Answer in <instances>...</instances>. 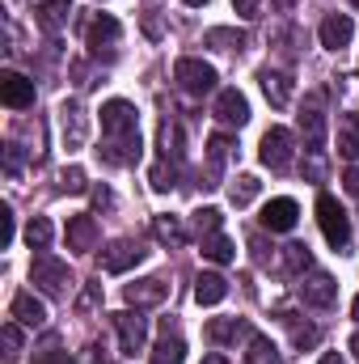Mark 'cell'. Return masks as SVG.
<instances>
[{
	"label": "cell",
	"mask_w": 359,
	"mask_h": 364,
	"mask_svg": "<svg viewBox=\"0 0 359 364\" xmlns=\"http://www.w3.org/2000/svg\"><path fill=\"white\" fill-rule=\"evenodd\" d=\"M101 132H106V144L97 149V157L106 166H136L140 161V114L131 102L110 97L101 106Z\"/></svg>",
	"instance_id": "obj_1"
},
{
	"label": "cell",
	"mask_w": 359,
	"mask_h": 364,
	"mask_svg": "<svg viewBox=\"0 0 359 364\" xmlns=\"http://www.w3.org/2000/svg\"><path fill=\"white\" fill-rule=\"evenodd\" d=\"M317 225H321V233H326V242H330L334 250H347V242H351V220H347V212L338 208L334 195H317Z\"/></svg>",
	"instance_id": "obj_2"
},
{
	"label": "cell",
	"mask_w": 359,
	"mask_h": 364,
	"mask_svg": "<svg viewBox=\"0 0 359 364\" xmlns=\"http://www.w3.org/2000/svg\"><path fill=\"white\" fill-rule=\"evenodd\" d=\"M30 279H34L47 296H64L68 284H72V272H68V263H60L55 255H34V263H30Z\"/></svg>",
	"instance_id": "obj_3"
},
{
	"label": "cell",
	"mask_w": 359,
	"mask_h": 364,
	"mask_svg": "<svg viewBox=\"0 0 359 364\" xmlns=\"http://www.w3.org/2000/svg\"><path fill=\"white\" fill-rule=\"evenodd\" d=\"M174 81H178L186 93L203 97V93L216 90V81H220V77H216V68H211V64H203V60H190V55H186V60L174 64Z\"/></svg>",
	"instance_id": "obj_4"
},
{
	"label": "cell",
	"mask_w": 359,
	"mask_h": 364,
	"mask_svg": "<svg viewBox=\"0 0 359 364\" xmlns=\"http://www.w3.org/2000/svg\"><path fill=\"white\" fill-rule=\"evenodd\" d=\"M110 322H114V331H118V348H123V356H136V352H144L148 322L140 318V309H136V314H131V309H123V314H110Z\"/></svg>",
	"instance_id": "obj_5"
},
{
	"label": "cell",
	"mask_w": 359,
	"mask_h": 364,
	"mask_svg": "<svg viewBox=\"0 0 359 364\" xmlns=\"http://www.w3.org/2000/svg\"><path fill=\"white\" fill-rule=\"evenodd\" d=\"M144 246L140 242H131V237H123V242H110L106 250H101V272L106 275H123V272H131L136 263H144Z\"/></svg>",
	"instance_id": "obj_6"
},
{
	"label": "cell",
	"mask_w": 359,
	"mask_h": 364,
	"mask_svg": "<svg viewBox=\"0 0 359 364\" xmlns=\"http://www.w3.org/2000/svg\"><path fill=\"white\" fill-rule=\"evenodd\" d=\"M258 161L270 166V170H287V166H292V132H287V127H270L267 136H263Z\"/></svg>",
	"instance_id": "obj_7"
},
{
	"label": "cell",
	"mask_w": 359,
	"mask_h": 364,
	"mask_svg": "<svg viewBox=\"0 0 359 364\" xmlns=\"http://www.w3.org/2000/svg\"><path fill=\"white\" fill-rule=\"evenodd\" d=\"M300 132H304V144L317 153L326 144V110H321V93H309L304 110H300Z\"/></svg>",
	"instance_id": "obj_8"
},
{
	"label": "cell",
	"mask_w": 359,
	"mask_h": 364,
	"mask_svg": "<svg viewBox=\"0 0 359 364\" xmlns=\"http://www.w3.org/2000/svg\"><path fill=\"white\" fill-rule=\"evenodd\" d=\"M317 34H321V47H326V51H343V47H351V38H355V21H351L347 13H330Z\"/></svg>",
	"instance_id": "obj_9"
},
{
	"label": "cell",
	"mask_w": 359,
	"mask_h": 364,
	"mask_svg": "<svg viewBox=\"0 0 359 364\" xmlns=\"http://www.w3.org/2000/svg\"><path fill=\"white\" fill-rule=\"evenodd\" d=\"M0 102H4L9 110L34 106V81L21 77V73H4V77H0Z\"/></svg>",
	"instance_id": "obj_10"
},
{
	"label": "cell",
	"mask_w": 359,
	"mask_h": 364,
	"mask_svg": "<svg viewBox=\"0 0 359 364\" xmlns=\"http://www.w3.org/2000/svg\"><path fill=\"white\" fill-rule=\"evenodd\" d=\"M216 119L228 123V127H245V123H250V102H245V93L241 90H220V97H216Z\"/></svg>",
	"instance_id": "obj_11"
},
{
	"label": "cell",
	"mask_w": 359,
	"mask_h": 364,
	"mask_svg": "<svg viewBox=\"0 0 359 364\" xmlns=\"http://www.w3.org/2000/svg\"><path fill=\"white\" fill-rule=\"evenodd\" d=\"M296 216H300V208H296V199H270L267 208H263V229H270V233H287V229H296Z\"/></svg>",
	"instance_id": "obj_12"
},
{
	"label": "cell",
	"mask_w": 359,
	"mask_h": 364,
	"mask_svg": "<svg viewBox=\"0 0 359 364\" xmlns=\"http://www.w3.org/2000/svg\"><path fill=\"white\" fill-rule=\"evenodd\" d=\"M300 296H304V305H313V309H330L334 296H338V284H334L326 272H313L304 284H300Z\"/></svg>",
	"instance_id": "obj_13"
},
{
	"label": "cell",
	"mask_w": 359,
	"mask_h": 364,
	"mask_svg": "<svg viewBox=\"0 0 359 364\" xmlns=\"http://www.w3.org/2000/svg\"><path fill=\"white\" fill-rule=\"evenodd\" d=\"M60 127H64V144H68V149H81V144H85L89 123H85L81 102H64V106H60Z\"/></svg>",
	"instance_id": "obj_14"
},
{
	"label": "cell",
	"mask_w": 359,
	"mask_h": 364,
	"mask_svg": "<svg viewBox=\"0 0 359 364\" xmlns=\"http://www.w3.org/2000/svg\"><path fill=\"white\" fill-rule=\"evenodd\" d=\"M165 292H170V288H165V279H157V275H153V279H136V284L123 288L127 305H136V309H140V305H161Z\"/></svg>",
	"instance_id": "obj_15"
},
{
	"label": "cell",
	"mask_w": 359,
	"mask_h": 364,
	"mask_svg": "<svg viewBox=\"0 0 359 364\" xmlns=\"http://www.w3.org/2000/svg\"><path fill=\"white\" fill-rule=\"evenodd\" d=\"M118 21L114 17H93L89 21V30H85V43H89V51L93 55H101V47H106V55H110V47L118 43Z\"/></svg>",
	"instance_id": "obj_16"
},
{
	"label": "cell",
	"mask_w": 359,
	"mask_h": 364,
	"mask_svg": "<svg viewBox=\"0 0 359 364\" xmlns=\"http://www.w3.org/2000/svg\"><path fill=\"white\" fill-rule=\"evenodd\" d=\"M68 17H72V0H43V4L34 9V21H38L47 34L64 30V26H68Z\"/></svg>",
	"instance_id": "obj_17"
},
{
	"label": "cell",
	"mask_w": 359,
	"mask_h": 364,
	"mask_svg": "<svg viewBox=\"0 0 359 364\" xmlns=\"http://www.w3.org/2000/svg\"><path fill=\"white\" fill-rule=\"evenodd\" d=\"M93 246H97V220L93 216H72L68 220V250L89 255Z\"/></svg>",
	"instance_id": "obj_18"
},
{
	"label": "cell",
	"mask_w": 359,
	"mask_h": 364,
	"mask_svg": "<svg viewBox=\"0 0 359 364\" xmlns=\"http://www.w3.org/2000/svg\"><path fill=\"white\" fill-rule=\"evenodd\" d=\"M13 318H17L21 326H30V331H34V326H43V322H47V305H43V301H34V292H17V296H13Z\"/></svg>",
	"instance_id": "obj_19"
},
{
	"label": "cell",
	"mask_w": 359,
	"mask_h": 364,
	"mask_svg": "<svg viewBox=\"0 0 359 364\" xmlns=\"http://www.w3.org/2000/svg\"><path fill=\"white\" fill-rule=\"evenodd\" d=\"M224 296H228V279H224V275L203 272L194 279V301H199V305H220Z\"/></svg>",
	"instance_id": "obj_20"
},
{
	"label": "cell",
	"mask_w": 359,
	"mask_h": 364,
	"mask_svg": "<svg viewBox=\"0 0 359 364\" xmlns=\"http://www.w3.org/2000/svg\"><path fill=\"white\" fill-rule=\"evenodd\" d=\"M258 81H263V93H267L270 106H279V110H283V106L292 102V81H287L283 73H270V68H263V73H258Z\"/></svg>",
	"instance_id": "obj_21"
},
{
	"label": "cell",
	"mask_w": 359,
	"mask_h": 364,
	"mask_svg": "<svg viewBox=\"0 0 359 364\" xmlns=\"http://www.w3.org/2000/svg\"><path fill=\"white\" fill-rule=\"evenodd\" d=\"M182 360H186V343L178 335H170V326H165L157 348H153V364H182Z\"/></svg>",
	"instance_id": "obj_22"
},
{
	"label": "cell",
	"mask_w": 359,
	"mask_h": 364,
	"mask_svg": "<svg viewBox=\"0 0 359 364\" xmlns=\"http://www.w3.org/2000/svg\"><path fill=\"white\" fill-rule=\"evenodd\" d=\"M338 153L347 161H359V114H347L338 123Z\"/></svg>",
	"instance_id": "obj_23"
},
{
	"label": "cell",
	"mask_w": 359,
	"mask_h": 364,
	"mask_svg": "<svg viewBox=\"0 0 359 364\" xmlns=\"http://www.w3.org/2000/svg\"><path fill=\"white\" fill-rule=\"evenodd\" d=\"M203 259H211V263H233V259H237V246H233L224 233H207V237H203Z\"/></svg>",
	"instance_id": "obj_24"
},
{
	"label": "cell",
	"mask_w": 359,
	"mask_h": 364,
	"mask_svg": "<svg viewBox=\"0 0 359 364\" xmlns=\"http://www.w3.org/2000/svg\"><path fill=\"white\" fill-rule=\"evenodd\" d=\"M153 237H157L161 246H182V242H186V229H182L178 216H157V220H153Z\"/></svg>",
	"instance_id": "obj_25"
},
{
	"label": "cell",
	"mask_w": 359,
	"mask_h": 364,
	"mask_svg": "<svg viewBox=\"0 0 359 364\" xmlns=\"http://www.w3.org/2000/svg\"><path fill=\"white\" fill-rule=\"evenodd\" d=\"M203 43L216 47V51H241V47H245V34H241V30H224V26H216V30L203 34Z\"/></svg>",
	"instance_id": "obj_26"
},
{
	"label": "cell",
	"mask_w": 359,
	"mask_h": 364,
	"mask_svg": "<svg viewBox=\"0 0 359 364\" xmlns=\"http://www.w3.org/2000/svg\"><path fill=\"white\" fill-rule=\"evenodd\" d=\"M250 326H245V318H216L211 326H207V339L211 343H228V339H237V335H245Z\"/></svg>",
	"instance_id": "obj_27"
},
{
	"label": "cell",
	"mask_w": 359,
	"mask_h": 364,
	"mask_svg": "<svg viewBox=\"0 0 359 364\" xmlns=\"http://www.w3.org/2000/svg\"><path fill=\"white\" fill-rule=\"evenodd\" d=\"M258 191H263V182L254 178V174H237V182L228 186V199H233L237 208H245V203L258 199Z\"/></svg>",
	"instance_id": "obj_28"
},
{
	"label": "cell",
	"mask_w": 359,
	"mask_h": 364,
	"mask_svg": "<svg viewBox=\"0 0 359 364\" xmlns=\"http://www.w3.org/2000/svg\"><path fill=\"white\" fill-rule=\"evenodd\" d=\"M51 233H55L51 220H47V216H34V220L26 225V242H30V250H47V246H51Z\"/></svg>",
	"instance_id": "obj_29"
},
{
	"label": "cell",
	"mask_w": 359,
	"mask_h": 364,
	"mask_svg": "<svg viewBox=\"0 0 359 364\" xmlns=\"http://www.w3.org/2000/svg\"><path fill=\"white\" fill-rule=\"evenodd\" d=\"M148 182H153V191H174L178 186V166H170V157H161L157 166H153V174H148Z\"/></svg>",
	"instance_id": "obj_30"
},
{
	"label": "cell",
	"mask_w": 359,
	"mask_h": 364,
	"mask_svg": "<svg viewBox=\"0 0 359 364\" xmlns=\"http://www.w3.org/2000/svg\"><path fill=\"white\" fill-rule=\"evenodd\" d=\"M283 267L292 275L309 272L313 267V255H309V246H300V242H292V246H283Z\"/></svg>",
	"instance_id": "obj_31"
},
{
	"label": "cell",
	"mask_w": 359,
	"mask_h": 364,
	"mask_svg": "<svg viewBox=\"0 0 359 364\" xmlns=\"http://www.w3.org/2000/svg\"><path fill=\"white\" fill-rule=\"evenodd\" d=\"M250 364H279V352L267 335H250Z\"/></svg>",
	"instance_id": "obj_32"
},
{
	"label": "cell",
	"mask_w": 359,
	"mask_h": 364,
	"mask_svg": "<svg viewBox=\"0 0 359 364\" xmlns=\"http://www.w3.org/2000/svg\"><path fill=\"white\" fill-rule=\"evenodd\" d=\"M220 220H224L220 208H199V212H194V229H199L203 237H207V233H220Z\"/></svg>",
	"instance_id": "obj_33"
},
{
	"label": "cell",
	"mask_w": 359,
	"mask_h": 364,
	"mask_svg": "<svg viewBox=\"0 0 359 364\" xmlns=\"http://www.w3.org/2000/svg\"><path fill=\"white\" fill-rule=\"evenodd\" d=\"M228 153H233V140H228V136H211V140H207V157H211L216 170L228 161Z\"/></svg>",
	"instance_id": "obj_34"
},
{
	"label": "cell",
	"mask_w": 359,
	"mask_h": 364,
	"mask_svg": "<svg viewBox=\"0 0 359 364\" xmlns=\"http://www.w3.org/2000/svg\"><path fill=\"white\" fill-rule=\"evenodd\" d=\"M161 144H165V157L178 161L182 157V127L178 123H165V127H161Z\"/></svg>",
	"instance_id": "obj_35"
},
{
	"label": "cell",
	"mask_w": 359,
	"mask_h": 364,
	"mask_svg": "<svg viewBox=\"0 0 359 364\" xmlns=\"http://www.w3.org/2000/svg\"><path fill=\"white\" fill-rule=\"evenodd\" d=\"M60 191H68V195H81V191H85V170H81V166L64 170V174H60Z\"/></svg>",
	"instance_id": "obj_36"
},
{
	"label": "cell",
	"mask_w": 359,
	"mask_h": 364,
	"mask_svg": "<svg viewBox=\"0 0 359 364\" xmlns=\"http://www.w3.org/2000/svg\"><path fill=\"white\" fill-rule=\"evenodd\" d=\"M21 144H4V174L9 178H21Z\"/></svg>",
	"instance_id": "obj_37"
},
{
	"label": "cell",
	"mask_w": 359,
	"mask_h": 364,
	"mask_svg": "<svg viewBox=\"0 0 359 364\" xmlns=\"http://www.w3.org/2000/svg\"><path fill=\"white\" fill-rule=\"evenodd\" d=\"M0 339H4V348H9V360H13V356L21 352V331H17V322H4Z\"/></svg>",
	"instance_id": "obj_38"
},
{
	"label": "cell",
	"mask_w": 359,
	"mask_h": 364,
	"mask_svg": "<svg viewBox=\"0 0 359 364\" xmlns=\"http://www.w3.org/2000/svg\"><path fill=\"white\" fill-rule=\"evenodd\" d=\"M292 343H296L300 352L313 348V343H317V326H296V331H292Z\"/></svg>",
	"instance_id": "obj_39"
},
{
	"label": "cell",
	"mask_w": 359,
	"mask_h": 364,
	"mask_svg": "<svg viewBox=\"0 0 359 364\" xmlns=\"http://www.w3.org/2000/svg\"><path fill=\"white\" fill-rule=\"evenodd\" d=\"M0 246H13V208H0Z\"/></svg>",
	"instance_id": "obj_40"
},
{
	"label": "cell",
	"mask_w": 359,
	"mask_h": 364,
	"mask_svg": "<svg viewBox=\"0 0 359 364\" xmlns=\"http://www.w3.org/2000/svg\"><path fill=\"white\" fill-rule=\"evenodd\" d=\"M233 9H237V17L254 21V17H258V9H263V0H233Z\"/></svg>",
	"instance_id": "obj_41"
},
{
	"label": "cell",
	"mask_w": 359,
	"mask_h": 364,
	"mask_svg": "<svg viewBox=\"0 0 359 364\" xmlns=\"http://www.w3.org/2000/svg\"><path fill=\"white\" fill-rule=\"evenodd\" d=\"M34 364H68V356H64V352H55V348H47V352H43Z\"/></svg>",
	"instance_id": "obj_42"
},
{
	"label": "cell",
	"mask_w": 359,
	"mask_h": 364,
	"mask_svg": "<svg viewBox=\"0 0 359 364\" xmlns=\"http://www.w3.org/2000/svg\"><path fill=\"white\" fill-rule=\"evenodd\" d=\"M97 292H101V284H89V288H85V296L77 301V309H89L93 301H97Z\"/></svg>",
	"instance_id": "obj_43"
},
{
	"label": "cell",
	"mask_w": 359,
	"mask_h": 364,
	"mask_svg": "<svg viewBox=\"0 0 359 364\" xmlns=\"http://www.w3.org/2000/svg\"><path fill=\"white\" fill-rule=\"evenodd\" d=\"M93 203H97V208H110L114 199H110V191H106V186H97V191H93Z\"/></svg>",
	"instance_id": "obj_44"
},
{
	"label": "cell",
	"mask_w": 359,
	"mask_h": 364,
	"mask_svg": "<svg viewBox=\"0 0 359 364\" xmlns=\"http://www.w3.org/2000/svg\"><path fill=\"white\" fill-rule=\"evenodd\" d=\"M321 174H326V166H321V157H313V161H309V178L317 182Z\"/></svg>",
	"instance_id": "obj_45"
},
{
	"label": "cell",
	"mask_w": 359,
	"mask_h": 364,
	"mask_svg": "<svg viewBox=\"0 0 359 364\" xmlns=\"http://www.w3.org/2000/svg\"><path fill=\"white\" fill-rule=\"evenodd\" d=\"M347 191H351V195H359V170H347Z\"/></svg>",
	"instance_id": "obj_46"
},
{
	"label": "cell",
	"mask_w": 359,
	"mask_h": 364,
	"mask_svg": "<svg viewBox=\"0 0 359 364\" xmlns=\"http://www.w3.org/2000/svg\"><path fill=\"white\" fill-rule=\"evenodd\" d=\"M144 30H148V34L157 38V34H161V21H157V17H144Z\"/></svg>",
	"instance_id": "obj_47"
},
{
	"label": "cell",
	"mask_w": 359,
	"mask_h": 364,
	"mask_svg": "<svg viewBox=\"0 0 359 364\" xmlns=\"http://www.w3.org/2000/svg\"><path fill=\"white\" fill-rule=\"evenodd\" d=\"M321 364H343V356H338V352H326V356H321Z\"/></svg>",
	"instance_id": "obj_48"
},
{
	"label": "cell",
	"mask_w": 359,
	"mask_h": 364,
	"mask_svg": "<svg viewBox=\"0 0 359 364\" xmlns=\"http://www.w3.org/2000/svg\"><path fill=\"white\" fill-rule=\"evenodd\" d=\"M203 364H228V356H220V352H216V356H207Z\"/></svg>",
	"instance_id": "obj_49"
},
{
	"label": "cell",
	"mask_w": 359,
	"mask_h": 364,
	"mask_svg": "<svg viewBox=\"0 0 359 364\" xmlns=\"http://www.w3.org/2000/svg\"><path fill=\"white\" fill-rule=\"evenodd\" d=\"M182 4H190V9H203V4H207V0H182Z\"/></svg>",
	"instance_id": "obj_50"
},
{
	"label": "cell",
	"mask_w": 359,
	"mask_h": 364,
	"mask_svg": "<svg viewBox=\"0 0 359 364\" xmlns=\"http://www.w3.org/2000/svg\"><path fill=\"white\" fill-rule=\"evenodd\" d=\"M351 314H355V318H359V296H355V301H351Z\"/></svg>",
	"instance_id": "obj_51"
},
{
	"label": "cell",
	"mask_w": 359,
	"mask_h": 364,
	"mask_svg": "<svg viewBox=\"0 0 359 364\" xmlns=\"http://www.w3.org/2000/svg\"><path fill=\"white\" fill-rule=\"evenodd\" d=\"M351 348H355V356H359V335H355V339H351Z\"/></svg>",
	"instance_id": "obj_52"
},
{
	"label": "cell",
	"mask_w": 359,
	"mask_h": 364,
	"mask_svg": "<svg viewBox=\"0 0 359 364\" xmlns=\"http://www.w3.org/2000/svg\"><path fill=\"white\" fill-rule=\"evenodd\" d=\"M351 4H355V9H359V0H351Z\"/></svg>",
	"instance_id": "obj_53"
}]
</instances>
